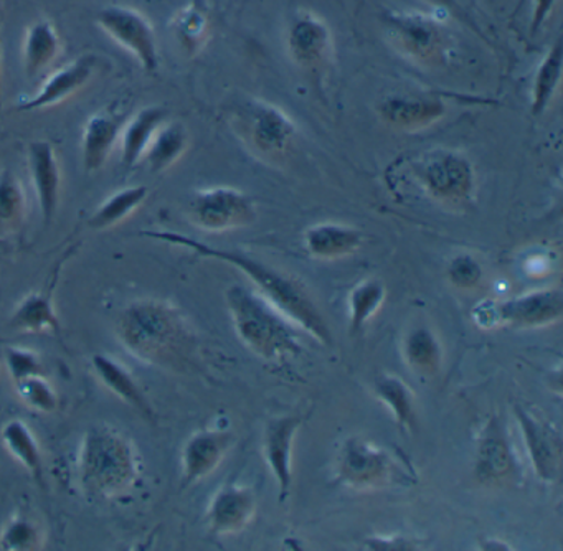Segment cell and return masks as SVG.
Returning <instances> with one entry per match:
<instances>
[{"label":"cell","instance_id":"9","mask_svg":"<svg viewBox=\"0 0 563 551\" xmlns=\"http://www.w3.org/2000/svg\"><path fill=\"white\" fill-rule=\"evenodd\" d=\"M189 220L200 230L223 233L249 227L256 218L255 201L239 188H202L194 191L187 203Z\"/></svg>","mask_w":563,"mask_h":551},{"label":"cell","instance_id":"28","mask_svg":"<svg viewBox=\"0 0 563 551\" xmlns=\"http://www.w3.org/2000/svg\"><path fill=\"white\" fill-rule=\"evenodd\" d=\"M562 68L563 43L562 38H556L537 66L536 76H533L532 88H530V112L533 118L542 115L552 104L560 88Z\"/></svg>","mask_w":563,"mask_h":551},{"label":"cell","instance_id":"38","mask_svg":"<svg viewBox=\"0 0 563 551\" xmlns=\"http://www.w3.org/2000/svg\"><path fill=\"white\" fill-rule=\"evenodd\" d=\"M446 276L456 289L473 290L483 280L484 269L476 257L461 253L448 264Z\"/></svg>","mask_w":563,"mask_h":551},{"label":"cell","instance_id":"30","mask_svg":"<svg viewBox=\"0 0 563 551\" xmlns=\"http://www.w3.org/2000/svg\"><path fill=\"white\" fill-rule=\"evenodd\" d=\"M0 438L9 454L18 459L38 484H44V455L32 429L22 419H12L0 431Z\"/></svg>","mask_w":563,"mask_h":551},{"label":"cell","instance_id":"10","mask_svg":"<svg viewBox=\"0 0 563 551\" xmlns=\"http://www.w3.org/2000/svg\"><path fill=\"white\" fill-rule=\"evenodd\" d=\"M95 22L117 45L123 46L137 59L144 73H157L161 56L156 32L143 12L133 7L107 5L98 10Z\"/></svg>","mask_w":563,"mask_h":551},{"label":"cell","instance_id":"25","mask_svg":"<svg viewBox=\"0 0 563 551\" xmlns=\"http://www.w3.org/2000/svg\"><path fill=\"white\" fill-rule=\"evenodd\" d=\"M169 121V109L164 106H146L124 122L121 131V162L124 167L133 168L143 161L147 147L164 122Z\"/></svg>","mask_w":563,"mask_h":551},{"label":"cell","instance_id":"12","mask_svg":"<svg viewBox=\"0 0 563 551\" xmlns=\"http://www.w3.org/2000/svg\"><path fill=\"white\" fill-rule=\"evenodd\" d=\"M286 49L292 62L309 73H319L332 56V35L328 23L314 12L296 13L286 32Z\"/></svg>","mask_w":563,"mask_h":551},{"label":"cell","instance_id":"44","mask_svg":"<svg viewBox=\"0 0 563 551\" xmlns=\"http://www.w3.org/2000/svg\"><path fill=\"white\" fill-rule=\"evenodd\" d=\"M0 58H2V26H0Z\"/></svg>","mask_w":563,"mask_h":551},{"label":"cell","instance_id":"14","mask_svg":"<svg viewBox=\"0 0 563 551\" xmlns=\"http://www.w3.org/2000/svg\"><path fill=\"white\" fill-rule=\"evenodd\" d=\"M97 69L98 56H78L74 62L52 73L31 98L19 101L15 111L34 112L62 104V102L81 91L91 81Z\"/></svg>","mask_w":563,"mask_h":551},{"label":"cell","instance_id":"33","mask_svg":"<svg viewBox=\"0 0 563 551\" xmlns=\"http://www.w3.org/2000/svg\"><path fill=\"white\" fill-rule=\"evenodd\" d=\"M375 395L387 408L394 412L395 419L408 432H415L418 426V416L415 411L413 393L404 379L388 373H382L375 378Z\"/></svg>","mask_w":563,"mask_h":551},{"label":"cell","instance_id":"19","mask_svg":"<svg viewBox=\"0 0 563 551\" xmlns=\"http://www.w3.org/2000/svg\"><path fill=\"white\" fill-rule=\"evenodd\" d=\"M299 416L288 415L272 419L263 436V455L279 487V502L288 500L292 485V444L301 428Z\"/></svg>","mask_w":563,"mask_h":551},{"label":"cell","instance_id":"43","mask_svg":"<svg viewBox=\"0 0 563 551\" xmlns=\"http://www.w3.org/2000/svg\"><path fill=\"white\" fill-rule=\"evenodd\" d=\"M0 106H2V58H0Z\"/></svg>","mask_w":563,"mask_h":551},{"label":"cell","instance_id":"20","mask_svg":"<svg viewBox=\"0 0 563 551\" xmlns=\"http://www.w3.org/2000/svg\"><path fill=\"white\" fill-rule=\"evenodd\" d=\"M233 436L219 429H202L194 432L183 448V485L197 484L217 471L232 445Z\"/></svg>","mask_w":563,"mask_h":551},{"label":"cell","instance_id":"4","mask_svg":"<svg viewBox=\"0 0 563 551\" xmlns=\"http://www.w3.org/2000/svg\"><path fill=\"white\" fill-rule=\"evenodd\" d=\"M233 329L243 343L265 360H283L301 353V337L295 322L263 294L243 284L225 290Z\"/></svg>","mask_w":563,"mask_h":551},{"label":"cell","instance_id":"37","mask_svg":"<svg viewBox=\"0 0 563 551\" xmlns=\"http://www.w3.org/2000/svg\"><path fill=\"white\" fill-rule=\"evenodd\" d=\"M15 392L25 406L38 412H54L58 408V395L47 375L29 376L15 383Z\"/></svg>","mask_w":563,"mask_h":551},{"label":"cell","instance_id":"29","mask_svg":"<svg viewBox=\"0 0 563 551\" xmlns=\"http://www.w3.org/2000/svg\"><path fill=\"white\" fill-rule=\"evenodd\" d=\"M170 30L186 55H199L210 35V16L203 0H190L189 5L183 7L173 16Z\"/></svg>","mask_w":563,"mask_h":551},{"label":"cell","instance_id":"22","mask_svg":"<svg viewBox=\"0 0 563 551\" xmlns=\"http://www.w3.org/2000/svg\"><path fill=\"white\" fill-rule=\"evenodd\" d=\"M65 261H67V256L58 261L45 289L29 294L18 304L11 316L12 329L24 333L60 332V319L55 309L54 290L57 289Z\"/></svg>","mask_w":563,"mask_h":551},{"label":"cell","instance_id":"32","mask_svg":"<svg viewBox=\"0 0 563 551\" xmlns=\"http://www.w3.org/2000/svg\"><path fill=\"white\" fill-rule=\"evenodd\" d=\"M387 289L377 277H367L349 293V330L352 335L364 332L372 317L384 306Z\"/></svg>","mask_w":563,"mask_h":551},{"label":"cell","instance_id":"3","mask_svg":"<svg viewBox=\"0 0 563 551\" xmlns=\"http://www.w3.org/2000/svg\"><path fill=\"white\" fill-rule=\"evenodd\" d=\"M143 464L140 451L113 426L95 425L85 432L78 452V478L85 494L93 498H117L136 485Z\"/></svg>","mask_w":563,"mask_h":551},{"label":"cell","instance_id":"5","mask_svg":"<svg viewBox=\"0 0 563 551\" xmlns=\"http://www.w3.org/2000/svg\"><path fill=\"white\" fill-rule=\"evenodd\" d=\"M232 121L236 134L263 161L286 158L299 134L298 124L285 109L258 98L236 104Z\"/></svg>","mask_w":563,"mask_h":551},{"label":"cell","instance_id":"41","mask_svg":"<svg viewBox=\"0 0 563 551\" xmlns=\"http://www.w3.org/2000/svg\"><path fill=\"white\" fill-rule=\"evenodd\" d=\"M556 0H533L532 15H530V35L536 36L543 23L552 15Z\"/></svg>","mask_w":563,"mask_h":551},{"label":"cell","instance_id":"26","mask_svg":"<svg viewBox=\"0 0 563 551\" xmlns=\"http://www.w3.org/2000/svg\"><path fill=\"white\" fill-rule=\"evenodd\" d=\"M64 43L57 26L48 19H38L29 25L22 43V65L27 78L41 76L60 56Z\"/></svg>","mask_w":563,"mask_h":551},{"label":"cell","instance_id":"31","mask_svg":"<svg viewBox=\"0 0 563 551\" xmlns=\"http://www.w3.org/2000/svg\"><path fill=\"white\" fill-rule=\"evenodd\" d=\"M150 197L146 185H133L121 188L101 201L100 207L90 214L87 224L91 230H108L133 214Z\"/></svg>","mask_w":563,"mask_h":551},{"label":"cell","instance_id":"8","mask_svg":"<svg viewBox=\"0 0 563 551\" xmlns=\"http://www.w3.org/2000/svg\"><path fill=\"white\" fill-rule=\"evenodd\" d=\"M335 474L355 491H377L394 484L404 472L388 449L354 436L339 449Z\"/></svg>","mask_w":563,"mask_h":551},{"label":"cell","instance_id":"1","mask_svg":"<svg viewBox=\"0 0 563 551\" xmlns=\"http://www.w3.org/2000/svg\"><path fill=\"white\" fill-rule=\"evenodd\" d=\"M140 234L150 240L186 247L199 256L222 261V263L236 267L258 287L260 294H263L269 302L275 304L296 326H301L322 345H332L331 327H329L324 313L312 299L308 287L291 274L269 266L265 261L258 260L245 251L213 246V244L187 236L179 231L144 230L140 231Z\"/></svg>","mask_w":563,"mask_h":551},{"label":"cell","instance_id":"13","mask_svg":"<svg viewBox=\"0 0 563 551\" xmlns=\"http://www.w3.org/2000/svg\"><path fill=\"white\" fill-rule=\"evenodd\" d=\"M517 474V461L499 416L487 419L477 439L474 475L483 484H503Z\"/></svg>","mask_w":563,"mask_h":551},{"label":"cell","instance_id":"18","mask_svg":"<svg viewBox=\"0 0 563 551\" xmlns=\"http://www.w3.org/2000/svg\"><path fill=\"white\" fill-rule=\"evenodd\" d=\"M124 122L126 114L114 104L100 109L85 122L81 132V161L88 174L104 167L111 152L120 144Z\"/></svg>","mask_w":563,"mask_h":551},{"label":"cell","instance_id":"27","mask_svg":"<svg viewBox=\"0 0 563 551\" xmlns=\"http://www.w3.org/2000/svg\"><path fill=\"white\" fill-rule=\"evenodd\" d=\"M189 144L190 135L186 124L180 121L164 122L141 162L146 164L153 174H161L183 158Z\"/></svg>","mask_w":563,"mask_h":551},{"label":"cell","instance_id":"21","mask_svg":"<svg viewBox=\"0 0 563 551\" xmlns=\"http://www.w3.org/2000/svg\"><path fill=\"white\" fill-rule=\"evenodd\" d=\"M256 510L255 492L246 485L227 484L217 491L207 508V525L217 537L245 530Z\"/></svg>","mask_w":563,"mask_h":551},{"label":"cell","instance_id":"36","mask_svg":"<svg viewBox=\"0 0 563 551\" xmlns=\"http://www.w3.org/2000/svg\"><path fill=\"white\" fill-rule=\"evenodd\" d=\"M44 535L41 527L31 518L15 515L0 530V550L34 551L41 550Z\"/></svg>","mask_w":563,"mask_h":551},{"label":"cell","instance_id":"11","mask_svg":"<svg viewBox=\"0 0 563 551\" xmlns=\"http://www.w3.org/2000/svg\"><path fill=\"white\" fill-rule=\"evenodd\" d=\"M391 42L413 62L438 65L448 53V38L443 26L423 12L394 13L388 19Z\"/></svg>","mask_w":563,"mask_h":551},{"label":"cell","instance_id":"35","mask_svg":"<svg viewBox=\"0 0 563 551\" xmlns=\"http://www.w3.org/2000/svg\"><path fill=\"white\" fill-rule=\"evenodd\" d=\"M405 359L417 372L437 373L441 365V349L433 332L424 327L411 330L405 340Z\"/></svg>","mask_w":563,"mask_h":551},{"label":"cell","instance_id":"23","mask_svg":"<svg viewBox=\"0 0 563 551\" xmlns=\"http://www.w3.org/2000/svg\"><path fill=\"white\" fill-rule=\"evenodd\" d=\"M91 370H93L98 382L108 392L113 393L118 399L130 406L137 415L143 416L146 421L154 422L156 412H154L153 405H151L137 379L134 378L133 373L123 362L114 359V356L97 353L91 359Z\"/></svg>","mask_w":563,"mask_h":551},{"label":"cell","instance_id":"39","mask_svg":"<svg viewBox=\"0 0 563 551\" xmlns=\"http://www.w3.org/2000/svg\"><path fill=\"white\" fill-rule=\"evenodd\" d=\"M4 360L9 375L14 379V383L29 378V376L47 375L41 356L32 350L9 346V349H5Z\"/></svg>","mask_w":563,"mask_h":551},{"label":"cell","instance_id":"34","mask_svg":"<svg viewBox=\"0 0 563 551\" xmlns=\"http://www.w3.org/2000/svg\"><path fill=\"white\" fill-rule=\"evenodd\" d=\"M27 214V198L18 175L0 172V231L19 230Z\"/></svg>","mask_w":563,"mask_h":551},{"label":"cell","instance_id":"16","mask_svg":"<svg viewBox=\"0 0 563 551\" xmlns=\"http://www.w3.org/2000/svg\"><path fill=\"white\" fill-rule=\"evenodd\" d=\"M377 114L395 131L417 132L441 121L446 115V104L440 96L391 95L382 99Z\"/></svg>","mask_w":563,"mask_h":551},{"label":"cell","instance_id":"7","mask_svg":"<svg viewBox=\"0 0 563 551\" xmlns=\"http://www.w3.org/2000/svg\"><path fill=\"white\" fill-rule=\"evenodd\" d=\"M562 316L563 293L560 287L530 290L506 300H486L474 309V319L481 327L540 329L559 322Z\"/></svg>","mask_w":563,"mask_h":551},{"label":"cell","instance_id":"42","mask_svg":"<svg viewBox=\"0 0 563 551\" xmlns=\"http://www.w3.org/2000/svg\"><path fill=\"white\" fill-rule=\"evenodd\" d=\"M427 2L433 3L438 9L448 10V12L463 13L461 12L460 2L457 0H427Z\"/></svg>","mask_w":563,"mask_h":551},{"label":"cell","instance_id":"24","mask_svg":"<svg viewBox=\"0 0 563 551\" xmlns=\"http://www.w3.org/2000/svg\"><path fill=\"white\" fill-rule=\"evenodd\" d=\"M302 241L309 256L321 261H335L357 253L364 243V233L351 224L325 221L309 227Z\"/></svg>","mask_w":563,"mask_h":551},{"label":"cell","instance_id":"17","mask_svg":"<svg viewBox=\"0 0 563 551\" xmlns=\"http://www.w3.org/2000/svg\"><path fill=\"white\" fill-rule=\"evenodd\" d=\"M27 165L42 220L48 227L57 213L62 195V168L54 144L44 139L32 141L27 147Z\"/></svg>","mask_w":563,"mask_h":551},{"label":"cell","instance_id":"15","mask_svg":"<svg viewBox=\"0 0 563 551\" xmlns=\"http://www.w3.org/2000/svg\"><path fill=\"white\" fill-rule=\"evenodd\" d=\"M533 471L542 481L555 482L562 472V438L550 422L522 406L514 408Z\"/></svg>","mask_w":563,"mask_h":551},{"label":"cell","instance_id":"40","mask_svg":"<svg viewBox=\"0 0 563 551\" xmlns=\"http://www.w3.org/2000/svg\"><path fill=\"white\" fill-rule=\"evenodd\" d=\"M368 550H417L418 543L408 537H374L365 540Z\"/></svg>","mask_w":563,"mask_h":551},{"label":"cell","instance_id":"6","mask_svg":"<svg viewBox=\"0 0 563 551\" xmlns=\"http://www.w3.org/2000/svg\"><path fill=\"white\" fill-rule=\"evenodd\" d=\"M411 172L434 201L463 207L474 198L476 170L473 162L460 151L437 147L423 152L413 161Z\"/></svg>","mask_w":563,"mask_h":551},{"label":"cell","instance_id":"2","mask_svg":"<svg viewBox=\"0 0 563 551\" xmlns=\"http://www.w3.org/2000/svg\"><path fill=\"white\" fill-rule=\"evenodd\" d=\"M114 332L131 355L156 368L186 370L196 356V330L186 313L169 300L128 304L118 313Z\"/></svg>","mask_w":563,"mask_h":551}]
</instances>
